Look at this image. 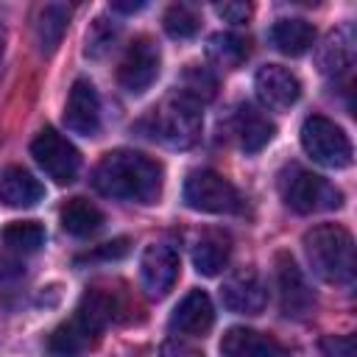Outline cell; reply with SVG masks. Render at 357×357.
I'll return each mask as SVG.
<instances>
[{"instance_id":"cell-1","label":"cell","mask_w":357,"mask_h":357,"mask_svg":"<svg viewBox=\"0 0 357 357\" xmlns=\"http://www.w3.org/2000/svg\"><path fill=\"white\" fill-rule=\"evenodd\" d=\"M92 187L106 198L153 204L162 195V165L139 151H112L98 162Z\"/></svg>"},{"instance_id":"cell-2","label":"cell","mask_w":357,"mask_h":357,"mask_svg":"<svg viewBox=\"0 0 357 357\" xmlns=\"http://www.w3.org/2000/svg\"><path fill=\"white\" fill-rule=\"evenodd\" d=\"M312 273L329 284H351L354 279V240L337 223H321L301 237Z\"/></svg>"},{"instance_id":"cell-3","label":"cell","mask_w":357,"mask_h":357,"mask_svg":"<svg viewBox=\"0 0 357 357\" xmlns=\"http://www.w3.org/2000/svg\"><path fill=\"white\" fill-rule=\"evenodd\" d=\"M151 134L167 148H190L201 137V109L192 98L176 92L151 114Z\"/></svg>"},{"instance_id":"cell-4","label":"cell","mask_w":357,"mask_h":357,"mask_svg":"<svg viewBox=\"0 0 357 357\" xmlns=\"http://www.w3.org/2000/svg\"><path fill=\"white\" fill-rule=\"evenodd\" d=\"M279 192H282L284 204L298 215L329 212L343 204V192L335 184H329L326 178H321L304 167H296V165H290L279 176Z\"/></svg>"},{"instance_id":"cell-5","label":"cell","mask_w":357,"mask_h":357,"mask_svg":"<svg viewBox=\"0 0 357 357\" xmlns=\"http://www.w3.org/2000/svg\"><path fill=\"white\" fill-rule=\"evenodd\" d=\"M301 148L312 162L332 167V170L349 167L351 156H354L346 131L324 114H310L301 123Z\"/></svg>"},{"instance_id":"cell-6","label":"cell","mask_w":357,"mask_h":357,"mask_svg":"<svg viewBox=\"0 0 357 357\" xmlns=\"http://www.w3.org/2000/svg\"><path fill=\"white\" fill-rule=\"evenodd\" d=\"M184 204L206 215H231L240 212L243 198L229 178L215 170H192L184 181Z\"/></svg>"},{"instance_id":"cell-7","label":"cell","mask_w":357,"mask_h":357,"mask_svg":"<svg viewBox=\"0 0 357 357\" xmlns=\"http://www.w3.org/2000/svg\"><path fill=\"white\" fill-rule=\"evenodd\" d=\"M31 156L56 184H70L78 176V167H81L78 148L64 134H59L56 128H42L33 137Z\"/></svg>"},{"instance_id":"cell-8","label":"cell","mask_w":357,"mask_h":357,"mask_svg":"<svg viewBox=\"0 0 357 357\" xmlns=\"http://www.w3.org/2000/svg\"><path fill=\"white\" fill-rule=\"evenodd\" d=\"M178 271H181L178 251L170 243H151L139 259V282H142L145 296L156 301L165 298L173 290Z\"/></svg>"},{"instance_id":"cell-9","label":"cell","mask_w":357,"mask_h":357,"mask_svg":"<svg viewBox=\"0 0 357 357\" xmlns=\"http://www.w3.org/2000/svg\"><path fill=\"white\" fill-rule=\"evenodd\" d=\"M159 64H162V56H159L156 42L148 36H139L128 45V50L117 67V81L128 95H142L156 81Z\"/></svg>"},{"instance_id":"cell-10","label":"cell","mask_w":357,"mask_h":357,"mask_svg":"<svg viewBox=\"0 0 357 357\" xmlns=\"http://www.w3.org/2000/svg\"><path fill=\"white\" fill-rule=\"evenodd\" d=\"M276 287H279V307L287 318H304L315 307V296L290 254L276 257Z\"/></svg>"},{"instance_id":"cell-11","label":"cell","mask_w":357,"mask_h":357,"mask_svg":"<svg viewBox=\"0 0 357 357\" xmlns=\"http://www.w3.org/2000/svg\"><path fill=\"white\" fill-rule=\"evenodd\" d=\"M254 89H257V98L265 109L271 112H287L298 95H301V84L298 78L282 67V64H265L257 70L254 75Z\"/></svg>"},{"instance_id":"cell-12","label":"cell","mask_w":357,"mask_h":357,"mask_svg":"<svg viewBox=\"0 0 357 357\" xmlns=\"http://www.w3.org/2000/svg\"><path fill=\"white\" fill-rule=\"evenodd\" d=\"M220 301L229 312H237V315H259L268 304V290H265V282L259 279L257 271L245 268V271H237L231 273L223 287H220Z\"/></svg>"},{"instance_id":"cell-13","label":"cell","mask_w":357,"mask_h":357,"mask_svg":"<svg viewBox=\"0 0 357 357\" xmlns=\"http://www.w3.org/2000/svg\"><path fill=\"white\" fill-rule=\"evenodd\" d=\"M64 126L81 137H95L100 131V98L92 81L78 78L70 86V95L64 103Z\"/></svg>"},{"instance_id":"cell-14","label":"cell","mask_w":357,"mask_h":357,"mask_svg":"<svg viewBox=\"0 0 357 357\" xmlns=\"http://www.w3.org/2000/svg\"><path fill=\"white\" fill-rule=\"evenodd\" d=\"M215 324V307L204 290H190L170 315V329L178 335H206Z\"/></svg>"},{"instance_id":"cell-15","label":"cell","mask_w":357,"mask_h":357,"mask_svg":"<svg viewBox=\"0 0 357 357\" xmlns=\"http://www.w3.org/2000/svg\"><path fill=\"white\" fill-rule=\"evenodd\" d=\"M220 357H287V351L282 343L257 329L231 326L220 337Z\"/></svg>"},{"instance_id":"cell-16","label":"cell","mask_w":357,"mask_h":357,"mask_svg":"<svg viewBox=\"0 0 357 357\" xmlns=\"http://www.w3.org/2000/svg\"><path fill=\"white\" fill-rule=\"evenodd\" d=\"M354 64V31L351 25H340L326 33L324 45L318 47V67L324 75L340 78Z\"/></svg>"},{"instance_id":"cell-17","label":"cell","mask_w":357,"mask_h":357,"mask_svg":"<svg viewBox=\"0 0 357 357\" xmlns=\"http://www.w3.org/2000/svg\"><path fill=\"white\" fill-rule=\"evenodd\" d=\"M70 22V6L67 3H45L36 8L33 14V39L42 56L56 53V47L61 45V36L67 31Z\"/></svg>"},{"instance_id":"cell-18","label":"cell","mask_w":357,"mask_h":357,"mask_svg":"<svg viewBox=\"0 0 357 357\" xmlns=\"http://www.w3.org/2000/svg\"><path fill=\"white\" fill-rule=\"evenodd\" d=\"M268 42L284 56H304L315 42V28L301 17H282L271 25Z\"/></svg>"},{"instance_id":"cell-19","label":"cell","mask_w":357,"mask_h":357,"mask_svg":"<svg viewBox=\"0 0 357 357\" xmlns=\"http://www.w3.org/2000/svg\"><path fill=\"white\" fill-rule=\"evenodd\" d=\"M42 195H45V190H42L39 178H33L22 167H8L0 176V204L3 206L28 209V206H36L42 201Z\"/></svg>"},{"instance_id":"cell-20","label":"cell","mask_w":357,"mask_h":357,"mask_svg":"<svg viewBox=\"0 0 357 357\" xmlns=\"http://www.w3.org/2000/svg\"><path fill=\"white\" fill-rule=\"evenodd\" d=\"M114 315H117V301H114V296L95 287V290H86V293L81 296V301H78L73 318L95 337L98 332H103V329L114 321Z\"/></svg>"},{"instance_id":"cell-21","label":"cell","mask_w":357,"mask_h":357,"mask_svg":"<svg viewBox=\"0 0 357 357\" xmlns=\"http://www.w3.org/2000/svg\"><path fill=\"white\" fill-rule=\"evenodd\" d=\"M276 134V126L259 114L254 106H243L237 112V137H240V148L245 153H259Z\"/></svg>"},{"instance_id":"cell-22","label":"cell","mask_w":357,"mask_h":357,"mask_svg":"<svg viewBox=\"0 0 357 357\" xmlns=\"http://www.w3.org/2000/svg\"><path fill=\"white\" fill-rule=\"evenodd\" d=\"M59 218H61V229L73 237H89L103 226V212L95 204H89L86 198L64 201Z\"/></svg>"},{"instance_id":"cell-23","label":"cell","mask_w":357,"mask_h":357,"mask_svg":"<svg viewBox=\"0 0 357 357\" xmlns=\"http://www.w3.org/2000/svg\"><path fill=\"white\" fill-rule=\"evenodd\" d=\"M89 340H92V335L75 318H70V321L59 324L50 332V337H47V354L50 357H81L86 351Z\"/></svg>"},{"instance_id":"cell-24","label":"cell","mask_w":357,"mask_h":357,"mask_svg":"<svg viewBox=\"0 0 357 357\" xmlns=\"http://www.w3.org/2000/svg\"><path fill=\"white\" fill-rule=\"evenodd\" d=\"M229 254H231V245L218 237V234H206L195 243L192 248V268L201 273V276H218L226 265H229Z\"/></svg>"},{"instance_id":"cell-25","label":"cell","mask_w":357,"mask_h":357,"mask_svg":"<svg viewBox=\"0 0 357 357\" xmlns=\"http://www.w3.org/2000/svg\"><path fill=\"white\" fill-rule=\"evenodd\" d=\"M206 53H209V59L218 64V67H223V70H237L245 59H248V42L243 39V36H237V33H212L209 36V42H206Z\"/></svg>"},{"instance_id":"cell-26","label":"cell","mask_w":357,"mask_h":357,"mask_svg":"<svg viewBox=\"0 0 357 357\" xmlns=\"http://www.w3.org/2000/svg\"><path fill=\"white\" fill-rule=\"evenodd\" d=\"M6 248L17 254H33L45 245V226L36 220H14L0 231Z\"/></svg>"},{"instance_id":"cell-27","label":"cell","mask_w":357,"mask_h":357,"mask_svg":"<svg viewBox=\"0 0 357 357\" xmlns=\"http://www.w3.org/2000/svg\"><path fill=\"white\" fill-rule=\"evenodd\" d=\"M215 89H218V81L212 75L209 67H201V64H190L181 75V95L192 98L195 103H206L215 98Z\"/></svg>"},{"instance_id":"cell-28","label":"cell","mask_w":357,"mask_h":357,"mask_svg":"<svg viewBox=\"0 0 357 357\" xmlns=\"http://www.w3.org/2000/svg\"><path fill=\"white\" fill-rule=\"evenodd\" d=\"M117 33H120V28H117L114 22H109L106 17H95L92 25H89V31H86L84 56H89V59H100V56H106V53L112 50V45H114Z\"/></svg>"},{"instance_id":"cell-29","label":"cell","mask_w":357,"mask_h":357,"mask_svg":"<svg viewBox=\"0 0 357 357\" xmlns=\"http://www.w3.org/2000/svg\"><path fill=\"white\" fill-rule=\"evenodd\" d=\"M162 25L173 39H190V36L198 33L201 22H198V14L190 6H170L162 17Z\"/></svg>"},{"instance_id":"cell-30","label":"cell","mask_w":357,"mask_h":357,"mask_svg":"<svg viewBox=\"0 0 357 357\" xmlns=\"http://www.w3.org/2000/svg\"><path fill=\"white\" fill-rule=\"evenodd\" d=\"M321 351L326 357H354V335H326L321 337Z\"/></svg>"},{"instance_id":"cell-31","label":"cell","mask_w":357,"mask_h":357,"mask_svg":"<svg viewBox=\"0 0 357 357\" xmlns=\"http://www.w3.org/2000/svg\"><path fill=\"white\" fill-rule=\"evenodd\" d=\"M126 254H128V240H126V237H117V240H112V243H103L100 248H95L92 254H86L84 259H86V262H92V259L109 262V259H123ZM84 259H78V262H84Z\"/></svg>"},{"instance_id":"cell-32","label":"cell","mask_w":357,"mask_h":357,"mask_svg":"<svg viewBox=\"0 0 357 357\" xmlns=\"http://www.w3.org/2000/svg\"><path fill=\"white\" fill-rule=\"evenodd\" d=\"M215 14H218L220 20H226V22L240 25V22H245V20L251 17V6H248V3H218V6H215Z\"/></svg>"},{"instance_id":"cell-33","label":"cell","mask_w":357,"mask_h":357,"mask_svg":"<svg viewBox=\"0 0 357 357\" xmlns=\"http://www.w3.org/2000/svg\"><path fill=\"white\" fill-rule=\"evenodd\" d=\"M159 357H204V354H201L195 346L184 343V340H167V343L162 346Z\"/></svg>"},{"instance_id":"cell-34","label":"cell","mask_w":357,"mask_h":357,"mask_svg":"<svg viewBox=\"0 0 357 357\" xmlns=\"http://www.w3.org/2000/svg\"><path fill=\"white\" fill-rule=\"evenodd\" d=\"M142 8H145V3H142V0H137V3L114 0V3H112V11H123V14H134V11H142Z\"/></svg>"},{"instance_id":"cell-35","label":"cell","mask_w":357,"mask_h":357,"mask_svg":"<svg viewBox=\"0 0 357 357\" xmlns=\"http://www.w3.org/2000/svg\"><path fill=\"white\" fill-rule=\"evenodd\" d=\"M3 53H6V25H3V17H0V70H3Z\"/></svg>"}]
</instances>
